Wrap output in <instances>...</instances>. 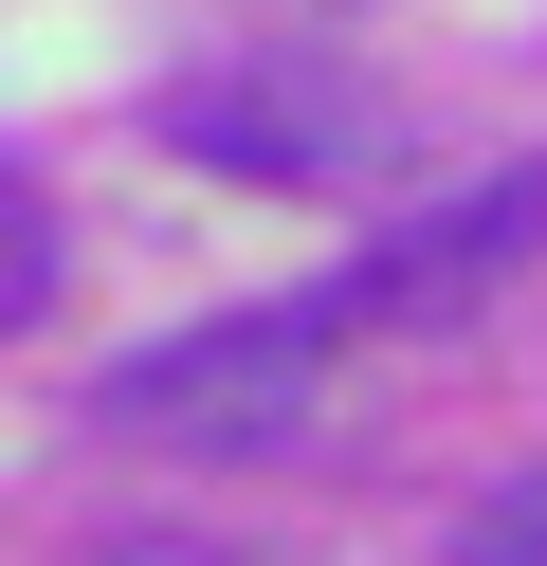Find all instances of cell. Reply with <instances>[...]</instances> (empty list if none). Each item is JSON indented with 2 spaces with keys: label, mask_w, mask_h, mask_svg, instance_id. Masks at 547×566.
Instances as JSON below:
<instances>
[{
  "label": "cell",
  "mask_w": 547,
  "mask_h": 566,
  "mask_svg": "<svg viewBox=\"0 0 547 566\" xmlns=\"http://www.w3.org/2000/svg\"><path fill=\"white\" fill-rule=\"evenodd\" d=\"M311 384H328V311H219V329H165L92 384L109 439H165V457H292L311 439Z\"/></svg>",
  "instance_id": "6da1fadb"
},
{
  "label": "cell",
  "mask_w": 547,
  "mask_h": 566,
  "mask_svg": "<svg viewBox=\"0 0 547 566\" xmlns=\"http://www.w3.org/2000/svg\"><path fill=\"white\" fill-rule=\"evenodd\" d=\"M511 256H547V165H493L474 201L401 220L383 256H347V274L311 293V311H328V329H420V311H474V293H493Z\"/></svg>",
  "instance_id": "7a4b0ae2"
},
{
  "label": "cell",
  "mask_w": 547,
  "mask_h": 566,
  "mask_svg": "<svg viewBox=\"0 0 547 566\" xmlns=\"http://www.w3.org/2000/svg\"><path fill=\"white\" fill-rule=\"evenodd\" d=\"M165 128H182L201 165H238V184H347V165L383 147V128H365L347 92H238V74H201Z\"/></svg>",
  "instance_id": "3957f363"
},
{
  "label": "cell",
  "mask_w": 547,
  "mask_h": 566,
  "mask_svg": "<svg viewBox=\"0 0 547 566\" xmlns=\"http://www.w3.org/2000/svg\"><path fill=\"white\" fill-rule=\"evenodd\" d=\"M456 566H547V457H529V475H493V493L456 512Z\"/></svg>",
  "instance_id": "277c9868"
},
{
  "label": "cell",
  "mask_w": 547,
  "mask_h": 566,
  "mask_svg": "<svg viewBox=\"0 0 547 566\" xmlns=\"http://www.w3.org/2000/svg\"><path fill=\"white\" fill-rule=\"evenodd\" d=\"M36 311H55V201L0 184V329H36Z\"/></svg>",
  "instance_id": "5b68a950"
},
{
  "label": "cell",
  "mask_w": 547,
  "mask_h": 566,
  "mask_svg": "<svg viewBox=\"0 0 547 566\" xmlns=\"http://www.w3.org/2000/svg\"><path fill=\"white\" fill-rule=\"evenodd\" d=\"M92 566H238V548H219V530H109Z\"/></svg>",
  "instance_id": "8992f818"
}]
</instances>
